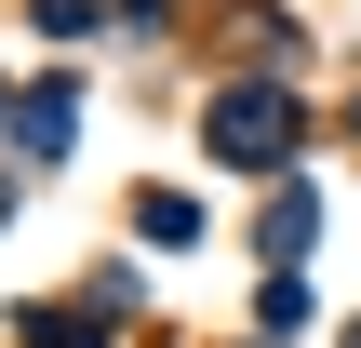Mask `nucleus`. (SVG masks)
Listing matches in <instances>:
<instances>
[{"mask_svg": "<svg viewBox=\"0 0 361 348\" xmlns=\"http://www.w3.org/2000/svg\"><path fill=\"white\" fill-rule=\"evenodd\" d=\"M281 134H295V107H281V94H214V161H268Z\"/></svg>", "mask_w": 361, "mask_h": 348, "instance_id": "obj_1", "label": "nucleus"}]
</instances>
